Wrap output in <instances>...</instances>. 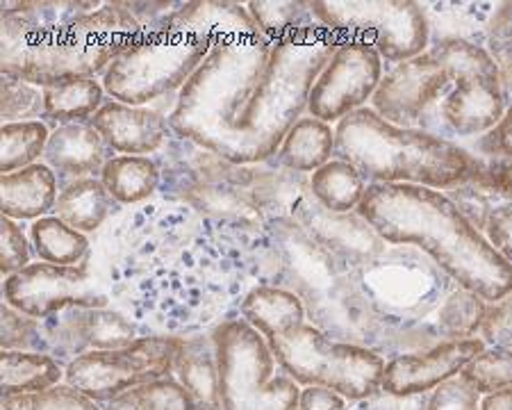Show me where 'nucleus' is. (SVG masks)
I'll use <instances>...</instances> for the list:
<instances>
[{"instance_id":"nucleus-1","label":"nucleus","mask_w":512,"mask_h":410,"mask_svg":"<svg viewBox=\"0 0 512 410\" xmlns=\"http://www.w3.org/2000/svg\"><path fill=\"white\" fill-rule=\"evenodd\" d=\"M358 212L383 242L412 244L462 290L497 303L512 294V267L451 196L421 185H369Z\"/></svg>"},{"instance_id":"nucleus-2","label":"nucleus","mask_w":512,"mask_h":410,"mask_svg":"<svg viewBox=\"0 0 512 410\" xmlns=\"http://www.w3.org/2000/svg\"><path fill=\"white\" fill-rule=\"evenodd\" d=\"M0 28L3 76L41 89L101 76L142 35V26L121 3H105L62 26H35L21 16H3Z\"/></svg>"},{"instance_id":"nucleus-3","label":"nucleus","mask_w":512,"mask_h":410,"mask_svg":"<svg viewBox=\"0 0 512 410\" xmlns=\"http://www.w3.org/2000/svg\"><path fill=\"white\" fill-rule=\"evenodd\" d=\"M337 44L340 37L319 21L274 41L267 69L217 155L242 167L276 155L289 130L308 110L312 85Z\"/></svg>"},{"instance_id":"nucleus-4","label":"nucleus","mask_w":512,"mask_h":410,"mask_svg":"<svg viewBox=\"0 0 512 410\" xmlns=\"http://www.w3.org/2000/svg\"><path fill=\"white\" fill-rule=\"evenodd\" d=\"M335 155L369 185H421L444 190L465 183L476 164L465 149L428 130L401 128L371 108L344 117L335 128Z\"/></svg>"},{"instance_id":"nucleus-5","label":"nucleus","mask_w":512,"mask_h":410,"mask_svg":"<svg viewBox=\"0 0 512 410\" xmlns=\"http://www.w3.org/2000/svg\"><path fill=\"white\" fill-rule=\"evenodd\" d=\"M217 39L180 28L162 19L142 30L126 53L103 73V87L112 101L151 105L180 92L210 55Z\"/></svg>"},{"instance_id":"nucleus-6","label":"nucleus","mask_w":512,"mask_h":410,"mask_svg":"<svg viewBox=\"0 0 512 410\" xmlns=\"http://www.w3.org/2000/svg\"><path fill=\"white\" fill-rule=\"evenodd\" d=\"M267 342L278 365L305 388H324L351 401L369 399L381 390L385 360L376 351L328 338L305 319L267 335Z\"/></svg>"},{"instance_id":"nucleus-7","label":"nucleus","mask_w":512,"mask_h":410,"mask_svg":"<svg viewBox=\"0 0 512 410\" xmlns=\"http://www.w3.org/2000/svg\"><path fill=\"white\" fill-rule=\"evenodd\" d=\"M224 410H296L299 383L289 376L258 328L244 317L221 322L212 331Z\"/></svg>"},{"instance_id":"nucleus-8","label":"nucleus","mask_w":512,"mask_h":410,"mask_svg":"<svg viewBox=\"0 0 512 410\" xmlns=\"http://www.w3.org/2000/svg\"><path fill=\"white\" fill-rule=\"evenodd\" d=\"M310 10L340 39H358L387 62L421 55L431 39L426 10L412 0H315Z\"/></svg>"},{"instance_id":"nucleus-9","label":"nucleus","mask_w":512,"mask_h":410,"mask_svg":"<svg viewBox=\"0 0 512 410\" xmlns=\"http://www.w3.org/2000/svg\"><path fill=\"white\" fill-rule=\"evenodd\" d=\"M447 64L453 78L451 94L442 101V121L449 133L478 137L492 133L506 114L501 71L494 57L472 41L449 37L428 46Z\"/></svg>"},{"instance_id":"nucleus-10","label":"nucleus","mask_w":512,"mask_h":410,"mask_svg":"<svg viewBox=\"0 0 512 410\" xmlns=\"http://www.w3.org/2000/svg\"><path fill=\"white\" fill-rule=\"evenodd\" d=\"M185 338L151 335L119 351H87L66 365V385L92 401L110 404L139 385L169 379L176 372Z\"/></svg>"},{"instance_id":"nucleus-11","label":"nucleus","mask_w":512,"mask_h":410,"mask_svg":"<svg viewBox=\"0 0 512 410\" xmlns=\"http://www.w3.org/2000/svg\"><path fill=\"white\" fill-rule=\"evenodd\" d=\"M3 297L19 313L48 319L69 308H107V294L94 281L87 265L32 262L5 278Z\"/></svg>"},{"instance_id":"nucleus-12","label":"nucleus","mask_w":512,"mask_h":410,"mask_svg":"<svg viewBox=\"0 0 512 410\" xmlns=\"http://www.w3.org/2000/svg\"><path fill=\"white\" fill-rule=\"evenodd\" d=\"M383 80V57L358 39H340L335 53L312 85L310 117L340 123L362 110Z\"/></svg>"},{"instance_id":"nucleus-13","label":"nucleus","mask_w":512,"mask_h":410,"mask_svg":"<svg viewBox=\"0 0 512 410\" xmlns=\"http://www.w3.org/2000/svg\"><path fill=\"white\" fill-rule=\"evenodd\" d=\"M451 89L453 78L447 64L426 48L421 55L396 64L390 73H385L371 98V110L394 126L426 130L428 114L442 110V101Z\"/></svg>"},{"instance_id":"nucleus-14","label":"nucleus","mask_w":512,"mask_h":410,"mask_svg":"<svg viewBox=\"0 0 512 410\" xmlns=\"http://www.w3.org/2000/svg\"><path fill=\"white\" fill-rule=\"evenodd\" d=\"M485 349L483 340H447L419 354H403L385 365L381 390L392 397H415L458 376L474 356Z\"/></svg>"},{"instance_id":"nucleus-15","label":"nucleus","mask_w":512,"mask_h":410,"mask_svg":"<svg viewBox=\"0 0 512 410\" xmlns=\"http://www.w3.org/2000/svg\"><path fill=\"white\" fill-rule=\"evenodd\" d=\"M92 126L103 135L114 153L148 155L162 149L169 135V117L151 105H126L105 101L94 114Z\"/></svg>"},{"instance_id":"nucleus-16","label":"nucleus","mask_w":512,"mask_h":410,"mask_svg":"<svg viewBox=\"0 0 512 410\" xmlns=\"http://www.w3.org/2000/svg\"><path fill=\"white\" fill-rule=\"evenodd\" d=\"M296 221L303 226L312 240L319 242L330 253L346 258H374L383 251L385 242L378 233L367 224V219L360 212H330L312 199H303L296 208Z\"/></svg>"},{"instance_id":"nucleus-17","label":"nucleus","mask_w":512,"mask_h":410,"mask_svg":"<svg viewBox=\"0 0 512 410\" xmlns=\"http://www.w3.org/2000/svg\"><path fill=\"white\" fill-rule=\"evenodd\" d=\"M112 153L110 144L92 126V121L66 123L57 126L48 137L44 164L53 169L60 183H73L80 178L101 176L105 164L114 158Z\"/></svg>"},{"instance_id":"nucleus-18","label":"nucleus","mask_w":512,"mask_h":410,"mask_svg":"<svg viewBox=\"0 0 512 410\" xmlns=\"http://www.w3.org/2000/svg\"><path fill=\"white\" fill-rule=\"evenodd\" d=\"M3 217L14 221H37L55 210L60 180L44 162L3 174Z\"/></svg>"},{"instance_id":"nucleus-19","label":"nucleus","mask_w":512,"mask_h":410,"mask_svg":"<svg viewBox=\"0 0 512 410\" xmlns=\"http://www.w3.org/2000/svg\"><path fill=\"white\" fill-rule=\"evenodd\" d=\"M117 210V201L101 178H80L62 185L55 203V217L80 233H94Z\"/></svg>"},{"instance_id":"nucleus-20","label":"nucleus","mask_w":512,"mask_h":410,"mask_svg":"<svg viewBox=\"0 0 512 410\" xmlns=\"http://www.w3.org/2000/svg\"><path fill=\"white\" fill-rule=\"evenodd\" d=\"M176 374L180 385L192 397L196 410H224L212 338H185Z\"/></svg>"},{"instance_id":"nucleus-21","label":"nucleus","mask_w":512,"mask_h":410,"mask_svg":"<svg viewBox=\"0 0 512 410\" xmlns=\"http://www.w3.org/2000/svg\"><path fill=\"white\" fill-rule=\"evenodd\" d=\"M283 167L296 174H315L335 155V128L315 117H301L294 123L278 149Z\"/></svg>"},{"instance_id":"nucleus-22","label":"nucleus","mask_w":512,"mask_h":410,"mask_svg":"<svg viewBox=\"0 0 512 410\" xmlns=\"http://www.w3.org/2000/svg\"><path fill=\"white\" fill-rule=\"evenodd\" d=\"M103 80L78 78L44 87V119L60 123L92 121L94 114L105 105Z\"/></svg>"},{"instance_id":"nucleus-23","label":"nucleus","mask_w":512,"mask_h":410,"mask_svg":"<svg viewBox=\"0 0 512 410\" xmlns=\"http://www.w3.org/2000/svg\"><path fill=\"white\" fill-rule=\"evenodd\" d=\"M369 183L355 167L340 158H333L324 167L310 176V194L321 208L330 212H358L362 199H365Z\"/></svg>"},{"instance_id":"nucleus-24","label":"nucleus","mask_w":512,"mask_h":410,"mask_svg":"<svg viewBox=\"0 0 512 410\" xmlns=\"http://www.w3.org/2000/svg\"><path fill=\"white\" fill-rule=\"evenodd\" d=\"M242 317L267 338L271 333L303 322L305 306L299 294L287 290V287L262 285L246 294L242 301Z\"/></svg>"},{"instance_id":"nucleus-25","label":"nucleus","mask_w":512,"mask_h":410,"mask_svg":"<svg viewBox=\"0 0 512 410\" xmlns=\"http://www.w3.org/2000/svg\"><path fill=\"white\" fill-rule=\"evenodd\" d=\"M60 360L37 351H3V397L35 395L60 385Z\"/></svg>"},{"instance_id":"nucleus-26","label":"nucleus","mask_w":512,"mask_h":410,"mask_svg":"<svg viewBox=\"0 0 512 410\" xmlns=\"http://www.w3.org/2000/svg\"><path fill=\"white\" fill-rule=\"evenodd\" d=\"M101 180L114 201L135 205L158 190L160 169L148 155H114L105 164Z\"/></svg>"},{"instance_id":"nucleus-27","label":"nucleus","mask_w":512,"mask_h":410,"mask_svg":"<svg viewBox=\"0 0 512 410\" xmlns=\"http://www.w3.org/2000/svg\"><path fill=\"white\" fill-rule=\"evenodd\" d=\"M30 244L39 262H51V265H82L89 253L87 235L64 224L60 217L32 221Z\"/></svg>"},{"instance_id":"nucleus-28","label":"nucleus","mask_w":512,"mask_h":410,"mask_svg":"<svg viewBox=\"0 0 512 410\" xmlns=\"http://www.w3.org/2000/svg\"><path fill=\"white\" fill-rule=\"evenodd\" d=\"M185 201L203 215L217 219H249L260 208L244 187L233 183H212L198 178L185 190Z\"/></svg>"},{"instance_id":"nucleus-29","label":"nucleus","mask_w":512,"mask_h":410,"mask_svg":"<svg viewBox=\"0 0 512 410\" xmlns=\"http://www.w3.org/2000/svg\"><path fill=\"white\" fill-rule=\"evenodd\" d=\"M48 126L44 121L5 123L0 130V167L3 174L26 169L44 158L48 146Z\"/></svg>"},{"instance_id":"nucleus-30","label":"nucleus","mask_w":512,"mask_h":410,"mask_svg":"<svg viewBox=\"0 0 512 410\" xmlns=\"http://www.w3.org/2000/svg\"><path fill=\"white\" fill-rule=\"evenodd\" d=\"M80 331L89 351H119L139 340L135 324L110 308H80Z\"/></svg>"},{"instance_id":"nucleus-31","label":"nucleus","mask_w":512,"mask_h":410,"mask_svg":"<svg viewBox=\"0 0 512 410\" xmlns=\"http://www.w3.org/2000/svg\"><path fill=\"white\" fill-rule=\"evenodd\" d=\"M246 10H249L255 28L271 41H278L292 35L294 30L317 23L310 3H299V0H271V3L253 0L246 5Z\"/></svg>"},{"instance_id":"nucleus-32","label":"nucleus","mask_w":512,"mask_h":410,"mask_svg":"<svg viewBox=\"0 0 512 410\" xmlns=\"http://www.w3.org/2000/svg\"><path fill=\"white\" fill-rule=\"evenodd\" d=\"M474 385L478 395H497L512 388V349L492 347L474 356L460 372Z\"/></svg>"},{"instance_id":"nucleus-33","label":"nucleus","mask_w":512,"mask_h":410,"mask_svg":"<svg viewBox=\"0 0 512 410\" xmlns=\"http://www.w3.org/2000/svg\"><path fill=\"white\" fill-rule=\"evenodd\" d=\"M0 114L5 123L39 121L44 117V89L23 82L19 78L3 76V101H0Z\"/></svg>"},{"instance_id":"nucleus-34","label":"nucleus","mask_w":512,"mask_h":410,"mask_svg":"<svg viewBox=\"0 0 512 410\" xmlns=\"http://www.w3.org/2000/svg\"><path fill=\"white\" fill-rule=\"evenodd\" d=\"M101 7V3H5L3 16H21L35 26H62Z\"/></svg>"},{"instance_id":"nucleus-35","label":"nucleus","mask_w":512,"mask_h":410,"mask_svg":"<svg viewBox=\"0 0 512 410\" xmlns=\"http://www.w3.org/2000/svg\"><path fill=\"white\" fill-rule=\"evenodd\" d=\"M0 410H103L98 408L96 401L69 385H55L46 392H35V395H16L3 397Z\"/></svg>"},{"instance_id":"nucleus-36","label":"nucleus","mask_w":512,"mask_h":410,"mask_svg":"<svg viewBox=\"0 0 512 410\" xmlns=\"http://www.w3.org/2000/svg\"><path fill=\"white\" fill-rule=\"evenodd\" d=\"M3 351H37L46 354V335L41 319L28 317L3 303Z\"/></svg>"},{"instance_id":"nucleus-37","label":"nucleus","mask_w":512,"mask_h":410,"mask_svg":"<svg viewBox=\"0 0 512 410\" xmlns=\"http://www.w3.org/2000/svg\"><path fill=\"white\" fill-rule=\"evenodd\" d=\"M139 410H196L189 392L180 381L160 379L130 390Z\"/></svg>"},{"instance_id":"nucleus-38","label":"nucleus","mask_w":512,"mask_h":410,"mask_svg":"<svg viewBox=\"0 0 512 410\" xmlns=\"http://www.w3.org/2000/svg\"><path fill=\"white\" fill-rule=\"evenodd\" d=\"M30 246V237L21 231V226L14 219L3 217V224H0V272L5 274V278L32 265Z\"/></svg>"},{"instance_id":"nucleus-39","label":"nucleus","mask_w":512,"mask_h":410,"mask_svg":"<svg viewBox=\"0 0 512 410\" xmlns=\"http://www.w3.org/2000/svg\"><path fill=\"white\" fill-rule=\"evenodd\" d=\"M478 390L465 376L458 374L453 379L437 385L426 410H481Z\"/></svg>"},{"instance_id":"nucleus-40","label":"nucleus","mask_w":512,"mask_h":410,"mask_svg":"<svg viewBox=\"0 0 512 410\" xmlns=\"http://www.w3.org/2000/svg\"><path fill=\"white\" fill-rule=\"evenodd\" d=\"M487 242L494 246V251L512 267V201H506L490 210L485 221Z\"/></svg>"},{"instance_id":"nucleus-41","label":"nucleus","mask_w":512,"mask_h":410,"mask_svg":"<svg viewBox=\"0 0 512 410\" xmlns=\"http://www.w3.org/2000/svg\"><path fill=\"white\" fill-rule=\"evenodd\" d=\"M483 149L487 155L512 162V103L506 108V114H503L499 126L492 133H487V137L483 139Z\"/></svg>"},{"instance_id":"nucleus-42","label":"nucleus","mask_w":512,"mask_h":410,"mask_svg":"<svg viewBox=\"0 0 512 410\" xmlns=\"http://www.w3.org/2000/svg\"><path fill=\"white\" fill-rule=\"evenodd\" d=\"M296 410H344V399L324 388H305Z\"/></svg>"},{"instance_id":"nucleus-43","label":"nucleus","mask_w":512,"mask_h":410,"mask_svg":"<svg viewBox=\"0 0 512 410\" xmlns=\"http://www.w3.org/2000/svg\"><path fill=\"white\" fill-rule=\"evenodd\" d=\"M481 410H512V388L497 392V395H487Z\"/></svg>"},{"instance_id":"nucleus-44","label":"nucleus","mask_w":512,"mask_h":410,"mask_svg":"<svg viewBox=\"0 0 512 410\" xmlns=\"http://www.w3.org/2000/svg\"><path fill=\"white\" fill-rule=\"evenodd\" d=\"M499 185H501V190L503 192H508V194H512V162L508 164V167H503L501 171H499Z\"/></svg>"}]
</instances>
